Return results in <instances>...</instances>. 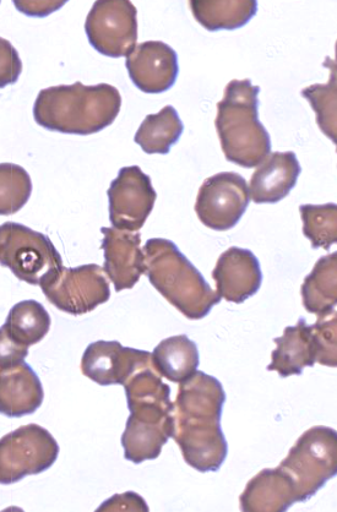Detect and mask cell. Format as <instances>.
<instances>
[{
    "label": "cell",
    "instance_id": "cell-4",
    "mask_svg": "<svg viewBox=\"0 0 337 512\" xmlns=\"http://www.w3.org/2000/svg\"><path fill=\"white\" fill-rule=\"evenodd\" d=\"M145 274L151 285L190 320H201L220 304L221 297L205 281L177 245L152 238L145 243Z\"/></svg>",
    "mask_w": 337,
    "mask_h": 512
},
{
    "label": "cell",
    "instance_id": "cell-18",
    "mask_svg": "<svg viewBox=\"0 0 337 512\" xmlns=\"http://www.w3.org/2000/svg\"><path fill=\"white\" fill-rule=\"evenodd\" d=\"M45 399L40 378L25 362L0 370V415L10 418L30 416Z\"/></svg>",
    "mask_w": 337,
    "mask_h": 512
},
{
    "label": "cell",
    "instance_id": "cell-7",
    "mask_svg": "<svg viewBox=\"0 0 337 512\" xmlns=\"http://www.w3.org/2000/svg\"><path fill=\"white\" fill-rule=\"evenodd\" d=\"M0 265L16 279L41 286L63 268V260L51 239L16 222L0 226Z\"/></svg>",
    "mask_w": 337,
    "mask_h": 512
},
{
    "label": "cell",
    "instance_id": "cell-28",
    "mask_svg": "<svg viewBox=\"0 0 337 512\" xmlns=\"http://www.w3.org/2000/svg\"><path fill=\"white\" fill-rule=\"evenodd\" d=\"M336 65L330 70L328 84H315L302 90V96L317 113V123L322 132L336 144Z\"/></svg>",
    "mask_w": 337,
    "mask_h": 512
},
{
    "label": "cell",
    "instance_id": "cell-24",
    "mask_svg": "<svg viewBox=\"0 0 337 512\" xmlns=\"http://www.w3.org/2000/svg\"><path fill=\"white\" fill-rule=\"evenodd\" d=\"M195 20L206 30H236L247 25L258 12L255 0L248 2H190Z\"/></svg>",
    "mask_w": 337,
    "mask_h": 512
},
{
    "label": "cell",
    "instance_id": "cell-22",
    "mask_svg": "<svg viewBox=\"0 0 337 512\" xmlns=\"http://www.w3.org/2000/svg\"><path fill=\"white\" fill-rule=\"evenodd\" d=\"M337 253L323 256L315 264L302 286L303 305L307 312L324 314L337 304Z\"/></svg>",
    "mask_w": 337,
    "mask_h": 512
},
{
    "label": "cell",
    "instance_id": "cell-21",
    "mask_svg": "<svg viewBox=\"0 0 337 512\" xmlns=\"http://www.w3.org/2000/svg\"><path fill=\"white\" fill-rule=\"evenodd\" d=\"M151 361L161 377L181 384L198 370L200 357L197 343L187 335L168 337L151 353Z\"/></svg>",
    "mask_w": 337,
    "mask_h": 512
},
{
    "label": "cell",
    "instance_id": "cell-9",
    "mask_svg": "<svg viewBox=\"0 0 337 512\" xmlns=\"http://www.w3.org/2000/svg\"><path fill=\"white\" fill-rule=\"evenodd\" d=\"M47 301L62 312L85 315L110 301V282L99 265L63 268L40 286Z\"/></svg>",
    "mask_w": 337,
    "mask_h": 512
},
{
    "label": "cell",
    "instance_id": "cell-5",
    "mask_svg": "<svg viewBox=\"0 0 337 512\" xmlns=\"http://www.w3.org/2000/svg\"><path fill=\"white\" fill-rule=\"evenodd\" d=\"M260 87L252 81L232 80L217 105L215 121L227 161L244 168H255L271 152V139L259 121Z\"/></svg>",
    "mask_w": 337,
    "mask_h": 512
},
{
    "label": "cell",
    "instance_id": "cell-30",
    "mask_svg": "<svg viewBox=\"0 0 337 512\" xmlns=\"http://www.w3.org/2000/svg\"><path fill=\"white\" fill-rule=\"evenodd\" d=\"M23 72V63L18 51L9 41L0 37V89L13 85Z\"/></svg>",
    "mask_w": 337,
    "mask_h": 512
},
{
    "label": "cell",
    "instance_id": "cell-15",
    "mask_svg": "<svg viewBox=\"0 0 337 512\" xmlns=\"http://www.w3.org/2000/svg\"><path fill=\"white\" fill-rule=\"evenodd\" d=\"M102 249L105 253L103 271L110 277L116 292L132 290L145 274V256L137 232L103 227Z\"/></svg>",
    "mask_w": 337,
    "mask_h": 512
},
{
    "label": "cell",
    "instance_id": "cell-10",
    "mask_svg": "<svg viewBox=\"0 0 337 512\" xmlns=\"http://www.w3.org/2000/svg\"><path fill=\"white\" fill-rule=\"evenodd\" d=\"M138 10L132 2H96L85 23L90 45L103 56L128 57L137 47Z\"/></svg>",
    "mask_w": 337,
    "mask_h": 512
},
{
    "label": "cell",
    "instance_id": "cell-2",
    "mask_svg": "<svg viewBox=\"0 0 337 512\" xmlns=\"http://www.w3.org/2000/svg\"><path fill=\"white\" fill-rule=\"evenodd\" d=\"M121 107L122 96L112 85H59L38 94L34 118L51 132L91 135L110 127Z\"/></svg>",
    "mask_w": 337,
    "mask_h": 512
},
{
    "label": "cell",
    "instance_id": "cell-25",
    "mask_svg": "<svg viewBox=\"0 0 337 512\" xmlns=\"http://www.w3.org/2000/svg\"><path fill=\"white\" fill-rule=\"evenodd\" d=\"M3 326L14 340L30 347L50 332L51 315L41 303L31 299L15 304Z\"/></svg>",
    "mask_w": 337,
    "mask_h": 512
},
{
    "label": "cell",
    "instance_id": "cell-6",
    "mask_svg": "<svg viewBox=\"0 0 337 512\" xmlns=\"http://www.w3.org/2000/svg\"><path fill=\"white\" fill-rule=\"evenodd\" d=\"M279 467L291 479L297 503L311 499L337 475L336 430L323 426L308 429Z\"/></svg>",
    "mask_w": 337,
    "mask_h": 512
},
{
    "label": "cell",
    "instance_id": "cell-19",
    "mask_svg": "<svg viewBox=\"0 0 337 512\" xmlns=\"http://www.w3.org/2000/svg\"><path fill=\"white\" fill-rule=\"evenodd\" d=\"M274 342L276 350L271 353L268 370L281 378L301 375L304 368L314 367L317 363L312 325H308L304 318L298 320L296 326H287L284 335Z\"/></svg>",
    "mask_w": 337,
    "mask_h": 512
},
{
    "label": "cell",
    "instance_id": "cell-29",
    "mask_svg": "<svg viewBox=\"0 0 337 512\" xmlns=\"http://www.w3.org/2000/svg\"><path fill=\"white\" fill-rule=\"evenodd\" d=\"M318 317L317 323L312 325L315 350H317V362L322 364V366L336 368V310H330V312L320 314Z\"/></svg>",
    "mask_w": 337,
    "mask_h": 512
},
{
    "label": "cell",
    "instance_id": "cell-14",
    "mask_svg": "<svg viewBox=\"0 0 337 512\" xmlns=\"http://www.w3.org/2000/svg\"><path fill=\"white\" fill-rule=\"evenodd\" d=\"M130 79L145 94H162L176 84L179 67L175 49L161 41L140 43L125 61Z\"/></svg>",
    "mask_w": 337,
    "mask_h": 512
},
{
    "label": "cell",
    "instance_id": "cell-12",
    "mask_svg": "<svg viewBox=\"0 0 337 512\" xmlns=\"http://www.w3.org/2000/svg\"><path fill=\"white\" fill-rule=\"evenodd\" d=\"M107 195L112 226L129 232H138L144 227L157 199L151 178L139 166L122 168Z\"/></svg>",
    "mask_w": 337,
    "mask_h": 512
},
{
    "label": "cell",
    "instance_id": "cell-13",
    "mask_svg": "<svg viewBox=\"0 0 337 512\" xmlns=\"http://www.w3.org/2000/svg\"><path fill=\"white\" fill-rule=\"evenodd\" d=\"M151 362V353L122 346L118 341H97L86 348L81 372L101 386L124 385L135 370Z\"/></svg>",
    "mask_w": 337,
    "mask_h": 512
},
{
    "label": "cell",
    "instance_id": "cell-26",
    "mask_svg": "<svg viewBox=\"0 0 337 512\" xmlns=\"http://www.w3.org/2000/svg\"><path fill=\"white\" fill-rule=\"evenodd\" d=\"M303 234L314 249L329 250L337 242V205H301Z\"/></svg>",
    "mask_w": 337,
    "mask_h": 512
},
{
    "label": "cell",
    "instance_id": "cell-8",
    "mask_svg": "<svg viewBox=\"0 0 337 512\" xmlns=\"http://www.w3.org/2000/svg\"><path fill=\"white\" fill-rule=\"evenodd\" d=\"M59 446L47 429L27 424L0 439V484L18 483L27 476L50 470Z\"/></svg>",
    "mask_w": 337,
    "mask_h": 512
},
{
    "label": "cell",
    "instance_id": "cell-27",
    "mask_svg": "<svg viewBox=\"0 0 337 512\" xmlns=\"http://www.w3.org/2000/svg\"><path fill=\"white\" fill-rule=\"evenodd\" d=\"M32 193L30 174L14 163H0V216L14 215L24 208Z\"/></svg>",
    "mask_w": 337,
    "mask_h": 512
},
{
    "label": "cell",
    "instance_id": "cell-23",
    "mask_svg": "<svg viewBox=\"0 0 337 512\" xmlns=\"http://www.w3.org/2000/svg\"><path fill=\"white\" fill-rule=\"evenodd\" d=\"M184 132V125L175 107L166 106L159 113L149 114L141 123L134 141L146 154L167 155Z\"/></svg>",
    "mask_w": 337,
    "mask_h": 512
},
{
    "label": "cell",
    "instance_id": "cell-20",
    "mask_svg": "<svg viewBox=\"0 0 337 512\" xmlns=\"http://www.w3.org/2000/svg\"><path fill=\"white\" fill-rule=\"evenodd\" d=\"M242 511H286L297 503L295 487L280 467L263 470L248 483L241 495Z\"/></svg>",
    "mask_w": 337,
    "mask_h": 512
},
{
    "label": "cell",
    "instance_id": "cell-17",
    "mask_svg": "<svg viewBox=\"0 0 337 512\" xmlns=\"http://www.w3.org/2000/svg\"><path fill=\"white\" fill-rule=\"evenodd\" d=\"M302 172L295 152H274L250 179V200L255 204H276L296 187Z\"/></svg>",
    "mask_w": 337,
    "mask_h": 512
},
{
    "label": "cell",
    "instance_id": "cell-31",
    "mask_svg": "<svg viewBox=\"0 0 337 512\" xmlns=\"http://www.w3.org/2000/svg\"><path fill=\"white\" fill-rule=\"evenodd\" d=\"M27 356H29V346L14 340L2 326L0 328V370L19 366L25 362Z\"/></svg>",
    "mask_w": 337,
    "mask_h": 512
},
{
    "label": "cell",
    "instance_id": "cell-33",
    "mask_svg": "<svg viewBox=\"0 0 337 512\" xmlns=\"http://www.w3.org/2000/svg\"><path fill=\"white\" fill-rule=\"evenodd\" d=\"M65 3H58V2H51V3H41V2H35V3H19L15 2V7L20 10V12H23L26 15H32V16H46L48 14H51L53 12H56L58 8L63 7Z\"/></svg>",
    "mask_w": 337,
    "mask_h": 512
},
{
    "label": "cell",
    "instance_id": "cell-32",
    "mask_svg": "<svg viewBox=\"0 0 337 512\" xmlns=\"http://www.w3.org/2000/svg\"><path fill=\"white\" fill-rule=\"evenodd\" d=\"M149 511V506L140 495L128 492L121 495H114L112 499H108L105 504L101 505L97 511Z\"/></svg>",
    "mask_w": 337,
    "mask_h": 512
},
{
    "label": "cell",
    "instance_id": "cell-3",
    "mask_svg": "<svg viewBox=\"0 0 337 512\" xmlns=\"http://www.w3.org/2000/svg\"><path fill=\"white\" fill-rule=\"evenodd\" d=\"M130 417L122 435L125 460L135 465L155 460L172 438L175 403L171 388L160 377L145 375L125 388Z\"/></svg>",
    "mask_w": 337,
    "mask_h": 512
},
{
    "label": "cell",
    "instance_id": "cell-16",
    "mask_svg": "<svg viewBox=\"0 0 337 512\" xmlns=\"http://www.w3.org/2000/svg\"><path fill=\"white\" fill-rule=\"evenodd\" d=\"M213 279L221 298L241 304L260 290L263 272L253 252L232 247L217 260Z\"/></svg>",
    "mask_w": 337,
    "mask_h": 512
},
{
    "label": "cell",
    "instance_id": "cell-1",
    "mask_svg": "<svg viewBox=\"0 0 337 512\" xmlns=\"http://www.w3.org/2000/svg\"><path fill=\"white\" fill-rule=\"evenodd\" d=\"M225 402L220 381L199 370L179 384L172 438L184 461L198 472H217L226 461L228 446L221 428Z\"/></svg>",
    "mask_w": 337,
    "mask_h": 512
},
{
    "label": "cell",
    "instance_id": "cell-11",
    "mask_svg": "<svg viewBox=\"0 0 337 512\" xmlns=\"http://www.w3.org/2000/svg\"><path fill=\"white\" fill-rule=\"evenodd\" d=\"M249 203L246 179L236 172H221L201 184L195 212L204 226L224 232L237 226Z\"/></svg>",
    "mask_w": 337,
    "mask_h": 512
}]
</instances>
